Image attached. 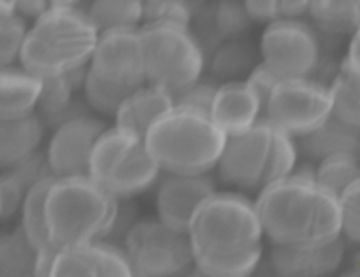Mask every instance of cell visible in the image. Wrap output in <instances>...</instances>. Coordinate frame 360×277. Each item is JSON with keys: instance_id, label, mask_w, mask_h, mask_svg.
<instances>
[{"instance_id": "f6af8a7d", "label": "cell", "mask_w": 360, "mask_h": 277, "mask_svg": "<svg viewBox=\"0 0 360 277\" xmlns=\"http://www.w3.org/2000/svg\"><path fill=\"white\" fill-rule=\"evenodd\" d=\"M0 220H2V201H0Z\"/></svg>"}, {"instance_id": "44dd1931", "label": "cell", "mask_w": 360, "mask_h": 277, "mask_svg": "<svg viewBox=\"0 0 360 277\" xmlns=\"http://www.w3.org/2000/svg\"><path fill=\"white\" fill-rule=\"evenodd\" d=\"M302 140V152L319 162L333 153H356L359 155V126L347 124L333 115L319 128L303 136Z\"/></svg>"}, {"instance_id": "2e32d148", "label": "cell", "mask_w": 360, "mask_h": 277, "mask_svg": "<svg viewBox=\"0 0 360 277\" xmlns=\"http://www.w3.org/2000/svg\"><path fill=\"white\" fill-rule=\"evenodd\" d=\"M345 258V242L333 240L323 246L272 244L270 264L276 273L285 277H323L337 271Z\"/></svg>"}, {"instance_id": "ee69618b", "label": "cell", "mask_w": 360, "mask_h": 277, "mask_svg": "<svg viewBox=\"0 0 360 277\" xmlns=\"http://www.w3.org/2000/svg\"><path fill=\"white\" fill-rule=\"evenodd\" d=\"M79 0H49V6H59V8H71Z\"/></svg>"}, {"instance_id": "5bb4252c", "label": "cell", "mask_w": 360, "mask_h": 277, "mask_svg": "<svg viewBox=\"0 0 360 277\" xmlns=\"http://www.w3.org/2000/svg\"><path fill=\"white\" fill-rule=\"evenodd\" d=\"M214 191L213 179L207 173H167L156 195L158 219L169 228L187 234L195 210Z\"/></svg>"}, {"instance_id": "ba28073f", "label": "cell", "mask_w": 360, "mask_h": 277, "mask_svg": "<svg viewBox=\"0 0 360 277\" xmlns=\"http://www.w3.org/2000/svg\"><path fill=\"white\" fill-rule=\"evenodd\" d=\"M124 254L138 277L181 276L195 266L189 236L160 219L140 220L128 230Z\"/></svg>"}, {"instance_id": "74e56055", "label": "cell", "mask_w": 360, "mask_h": 277, "mask_svg": "<svg viewBox=\"0 0 360 277\" xmlns=\"http://www.w3.org/2000/svg\"><path fill=\"white\" fill-rule=\"evenodd\" d=\"M26 189L20 185V181L6 172L4 175H0V201H2V220L10 219L18 207L24 201Z\"/></svg>"}, {"instance_id": "5b68a950", "label": "cell", "mask_w": 360, "mask_h": 277, "mask_svg": "<svg viewBox=\"0 0 360 277\" xmlns=\"http://www.w3.org/2000/svg\"><path fill=\"white\" fill-rule=\"evenodd\" d=\"M144 140L160 172L191 175L217 167L226 136L209 115L174 106L148 130Z\"/></svg>"}, {"instance_id": "d6a6232c", "label": "cell", "mask_w": 360, "mask_h": 277, "mask_svg": "<svg viewBox=\"0 0 360 277\" xmlns=\"http://www.w3.org/2000/svg\"><path fill=\"white\" fill-rule=\"evenodd\" d=\"M214 26L221 38H233L248 30L250 26V16L246 14L244 4L238 0H223L214 8Z\"/></svg>"}, {"instance_id": "e575fe53", "label": "cell", "mask_w": 360, "mask_h": 277, "mask_svg": "<svg viewBox=\"0 0 360 277\" xmlns=\"http://www.w3.org/2000/svg\"><path fill=\"white\" fill-rule=\"evenodd\" d=\"M214 95H217V86L211 83L195 81L193 85L185 86L172 96H174V106H187V108H193L205 115H211Z\"/></svg>"}, {"instance_id": "4fadbf2b", "label": "cell", "mask_w": 360, "mask_h": 277, "mask_svg": "<svg viewBox=\"0 0 360 277\" xmlns=\"http://www.w3.org/2000/svg\"><path fill=\"white\" fill-rule=\"evenodd\" d=\"M107 126L91 116H75L61 122L51 136L48 157L49 169L56 177L89 175V163L98 136Z\"/></svg>"}, {"instance_id": "b9f144b4", "label": "cell", "mask_w": 360, "mask_h": 277, "mask_svg": "<svg viewBox=\"0 0 360 277\" xmlns=\"http://www.w3.org/2000/svg\"><path fill=\"white\" fill-rule=\"evenodd\" d=\"M12 6L18 10V14L28 18H38L49 8V0H10Z\"/></svg>"}, {"instance_id": "8fae6325", "label": "cell", "mask_w": 360, "mask_h": 277, "mask_svg": "<svg viewBox=\"0 0 360 277\" xmlns=\"http://www.w3.org/2000/svg\"><path fill=\"white\" fill-rule=\"evenodd\" d=\"M272 130L270 120H258L244 134L226 138L217 163L224 183L238 189H262V177L272 146Z\"/></svg>"}, {"instance_id": "83f0119b", "label": "cell", "mask_w": 360, "mask_h": 277, "mask_svg": "<svg viewBox=\"0 0 360 277\" xmlns=\"http://www.w3.org/2000/svg\"><path fill=\"white\" fill-rule=\"evenodd\" d=\"M83 86H85V96H87L89 105L101 115L108 116H117L118 108L124 103V98L136 89V86L132 89V86L112 83L105 77L97 75L93 69H87L85 79H83Z\"/></svg>"}, {"instance_id": "484cf974", "label": "cell", "mask_w": 360, "mask_h": 277, "mask_svg": "<svg viewBox=\"0 0 360 277\" xmlns=\"http://www.w3.org/2000/svg\"><path fill=\"white\" fill-rule=\"evenodd\" d=\"M329 95L331 115L347 124L360 126V75L341 67L329 86Z\"/></svg>"}, {"instance_id": "f35d334b", "label": "cell", "mask_w": 360, "mask_h": 277, "mask_svg": "<svg viewBox=\"0 0 360 277\" xmlns=\"http://www.w3.org/2000/svg\"><path fill=\"white\" fill-rule=\"evenodd\" d=\"M244 10L252 22H264L270 24L280 18L278 12V0H243Z\"/></svg>"}, {"instance_id": "7a4b0ae2", "label": "cell", "mask_w": 360, "mask_h": 277, "mask_svg": "<svg viewBox=\"0 0 360 277\" xmlns=\"http://www.w3.org/2000/svg\"><path fill=\"white\" fill-rule=\"evenodd\" d=\"M254 207L272 244L323 246L341 238L339 197L315 181V172L293 169L266 185Z\"/></svg>"}, {"instance_id": "ac0fdd59", "label": "cell", "mask_w": 360, "mask_h": 277, "mask_svg": "<svg viewBox=\"0 0 360 277\" xmlns=\"http://www.w3.org/2000/svg\"><path fill=\"white\" fill-rule=\"evenodd\" d=\"M174 108V96L154 85L136 86L117 112V126L146 138L148 130Z\"/></svg>"}, {"instance_id": "1f68e13d", "label": "cell", "mask_w": 360, "mask_h": 277, "mask_svg": "<svg viewBox=\"0 0 360 277\" xmlns=\"http://www.w3.org/2000/svg\"><path fill=\"white\" fill-rule=\"evenodd\" d=\"M193 18V10L187 0H152L144 2V20L146 22H162L189 28Z\"/></svg>"}, {"instance_id": "bcb514c9", "label": "cell", "mask_w": 360, "mask_h": 277, "mask_svg": "<svg viewBox=\"0 0 360 277\" xmlns=\"http://www.w3.org/2000/svg\"><path fill=\"white\" fill-rule=\"evenodd\" d=\"M144 2H152V0H144Z\"/></svg>"}, {"instance_id": "4dcf8cb0", "label": "cell", "mask_w": 360, "mask_h": 277, "mask_svg": "<svg viewBox=\"0 0 360 277\" xmlns=\"http://www.w3.org/2000/svg\"><path fill=\"white\" fill-rule=\"evenodd\" d=\"M73 79L71 75H59V77H46L41 79V95H39L38 106L46 118L61 116L65 110H69V101L73 93Z\"/></svg>"}, {"instance_id": "d4e9b609", "label": "cell", "mask_w": 360, "mask_h": 277, "mask_svg": "<svg viewBox=\"0 0 360 277\" xmlns=\"http://www.w3.org/2000/svg\"><path fill=\"white\" fill-rule=\"evenodd\" d=\"M56 177H46L36 185H32L22 201V230L26 232L28 240L36 246L41 248L49 244L48 226H46V197H48L49 187L53 185Z\"/></svg>"}, {"instance_id": "f1b7e54d", "label": "cell", "mask_w": 360, "mask_h": 277, "mask_svg": "<svg viewBox=\"0 0 360 277\" xmlns=\"http://www.w3.org/2000/svg\"><path fill=\"white\" fill-rule=\"evenodd\" d=\"M26 36V22L10 0H0V67L14 63Z\"/></svg>"}, {"instance_id": "60d3db41", "label": "cell", "mask_w": 360, "mask_h": 277, "mask_svg": "<svg viewBox=\"0 0 360 277\" xmlns=\"http://www.w3.org/2000/svg\"><path fill=\"white\" fill-rule=\"evenodd\" d=\"M342 69L351 71V73H356L360 75V34L359 30L351 34V44H349V51L342 59Z\"/></svg>"}, {"instance_id": "836d02e7", "label": "cell", "mask_w": 360, "mask_h": 277, "mask_svg": "<svg viewBox=\"0 0 360 277\" xmlns=\"http://www.w3.org/2000/svg\"><path fill=\"white\" fill-rule=\"evenodd\" d=\"M341 236L351 242L360 240V179L339 193Z\"/></svg>"}, {"instance_id": "8992f818", "label": "cell", "mask_w": 360, "mask_h": 277, "mask_svg": "<svg viewBox=\"0 0 360 277\" xmlns=\"http://www.w3.org/2000/svg\"><path fill=\"white\" fill-rule=\"evenodd\" d=\"M160 167L148 152L146 140L132 130L105 128L93 148L89 177L117 199L134 197L156 183Z\"/></svg>"}, {"instance_id": "7bdbcfd3", "label": "cell", "mask_w": 360, "mask_h": 277, "mask_svg": "<svg viewBox=\"0 0 360 277\" xmlns=\"http://www.w3.org/2000/svg\"><path fill=\"white\" fill-rule=\"evenodd\" d=\"M311 0H278L280 18H297L309 10Z\"/></svg>"}, {"instance_id": "f546056e", "label": "cell", "mask_w": 360, "mask_h": 277, "mask_svg": "<svg viewBox=\"0 0 360 277\" xmlns=\"http://www.w3.org/2000/svg\"><path fill=\"white\" fill-rule=\"evenodd\" d=\"M295 162H297V150H295L293 138L274 126L272 146H270V155H268L266 172L262 177V187L274 181H280L290 173H293Z\"/></svg>"}, {"instance_id": "4316f807", "label": "cell", "mask_w": 360, "mask_h": 277, "mask_svg": "<svg viewBox=\"0 0 360 277\" xmlns=\"http://www.w3.org/2000/svg\"><path fill=\"white\" fill-rule=\"evenodd\" d=\"M360 179V163L356 153H333L319 162L315 181L339 197L342 189Z\"/></svg>"}, {"instance_id": "ab89813d", "label": "cell", "mask_w": 360, "mask_h": 277, "mask_svg": "<svg viewBox=\"0 0 360 277\" xmlns=\"http://www.w3.org/2000/svg\"><path fill=\"white\" fill-rule=\"evenodd\" d=\"M59 248L56 244H46L36 252V268H34V276L36 277H49L53 271V264L58 258Z\"/></svg>"}, {"instance_id": "3957f363", "label": "cell", "mask_w": 360, "mask_h": 277, "mask_svg": "<svg viewBox=\"0 0 360 277\" xmlns=\"http://www.w3.org/2000/svg\"><path fill=\"white\" fill-rule=\"evenodd\" d=\"M98 32L85 12L75 6H49L26 30L20 63L32 75L46 79L83 69L91 61Z\"/></svg>"}, {"instance_id": "ffe728a7", "label": "cell", "mask_w": 360, "mask_h": 277, "mask_svg": "<svg viewBox=\"0 0 360 277\" xmlns=\"http://www.w3.org/2000/svg\"><path fill=\"white\" fill-rule=\"evenodd\" d=\"M41 95V79L26 69L0 67V120L32 115Z\"/></svg>"}, {"instance_id": "603a6c76", "label": "cell", "mask_w": 360, "mask_h": 277, "mask_svg": "<svg viewBox=\"0 0 360 277\" xmlns=\"http://www.w3.org/2000/svg\"><path fill=\"white\" fill-rule=\"evenodd\" d=\"M97 32L136 28L144 20V0H93L87 12Z\"/></svg>"}, {"instance_id": "277c9868", "label": "cell", "mask_w": 360, "mask_h": 277, "mask_svg": "<svg viewBox=\"0 0 360 277\" xmlns=\"http://www.w3.org/2000/svg\"><path fill=\"white\" fill-rule=\"evenodd\" d=\"M120 217L118 199L89 175L56 177L46 197V226L58 248L108 236Z\"/></svg>"}, {"instance_id": "9a60e30c", "label": "cell", "mask_w": 360, "mask_h": 277, "mask_svg": "<svg viewBox=\"0 0 360 277\" xmlns=\"http://www.w3.org/2000/svg\"><path fill=\"white\" fill-rule=\"evenodd\" d=\"M53 277H128L132 268L124 250L93 240L85 244L59 248Z\"/></svg>"}, {"instance_id": "e0dca14e", "label": "cell", "mask_w": 360, "mask_h": 277, "mask_svg": "<svg viewBox=\"0 0 360 277\" xmlns=\"http://www.w3.org/2000/svg\"><path fill=\"white\" fill-rule=\"evenodd\" d=\"M260 112L262 105L246 83L231 81L226 85L217 86L209 116L226 138H233L250 130L260 120Z\"/></svg>"}, {"instance_id": "7402d4cb", "label": "cell", "mask_w": 360, "mask_h": 277, "mask_svg": "<svg viewBox=\"0 0 360 277\" xmlns=\"http://www.w3.org/2000/svg\"><path fill=\"white\" fill-rule=\"evenodd\" d=\"M36 252L26 232L18 226L10 232H0V277L34 276Z\"/></svg>"}, {"instance_id": "6da1fadb", "label": "cell", "mask_w": 360, "mask_h": 277, "mask_svg": "<svg viewBox=\"0 0 360 277\" xmlns=\"http://www.w3.org/2000/svg\"><path fill=\"white\" fill-rule=\"evenodd\" d=\"M193 268L209 277H246L262 259V224L252 201L217 193L195 210L187 226Z\"/></svg>"}, {"instance_id": "d590c367", "label": "cell", "mask_w": 360, "mask_h": 277, "mask_svg": "<svg viewBox=\"0 0 360 277\" xmlns=\"http://www.w3.org/2000/svg\"><path fill=\"white\" fill-rule=\"evenodd\" d=\"M248 46H243V44H231V46H224V49H221L217 53V58L213 61V71L217 75L221 77H231L240 73L243 69H246L250 65V51H248Z\"/></svg>"}, {"instance_id": "cb8c5ba5", "label": "cell", "mask_w": 360, "mask_h": 277, "mask_svg": "<svg viewBox=\"0 0 360 277\" xmlns=\"http://www.w3.org/2000/svg\"><path fill=\"white\" fill-rule=\"evenodd\" d=\"M307 12L329 34H352L359 30L360 0H311Z\"/></svg>"}, {"instance_id": "9c48e42d", "label": "cell", "mask_w": 360, "mask_h": 277, "mask_svg": "<svg viewBox=\"0 0 360 277\" xmlns=\"http://www.w3.org/2000/svg\"><path fill=\"white\" fill-rule=\"evenodd\" d=\"M266 120L292 138H303L331 116L329 86L309 77L280 79L264 106Z\"/></svg>"}, {"instance_id": "d6986e66", "label": "cell", "mask_w": 360, "mask_h": 277, "mask_svg": "<svg viewBox=\"0 0 360 277\" xmlns=\"http://www.w3.org/2000/svg\"><path fill=\"white\" fill-rule=\"evenodd\" d=\"M41 136L44 124L34 112L0 120V172H8L36 152Z\"/></svg>"}, {"instance_id": "52a82bcc", "label": "cell", "mask_w": 360, "mask_h": 277, "mask_svg": "<svg viewBox=\"0 0 360 277\" xmlns=\"http://www.w3.org/2000/svg\"><path fill=\"white\" fill-rule=\"evenodd\" d=\"M140 32L146 83L169 95L193 85L203 73V49L191 30L176 24L146 22Z\"/></svg>"}, {"instance_id": "7c38bea8", "label": "cell", "mask_w": 360, "mask_h": 277, "mask_svg": "<svg viewBox=\"0 0 360 277\" xmlns=\"http://www.w3.org/2000/svg\"><path fill=\"white\" fill-rule=\"evenodd\" d=\"M89 69L112 83L140 86L146 83L142 39L136 28L101 32Z\"/></svg>"}, {"instance_id": "8d00e7d4", "label": "cell", "mask_w": 360, "mask_h": 277, "mask_svg": "<svg viewBox=\"0 0 360 277\" xmlns=\"http://www.w3.org/2000/svg\"><path fill=\"white\" fill-rule=\"evenodd\" d=\"M278 81H280V77L276 75L272 69L268 67L266 63H258V65L250 71V75H248V79H246L244 83H246V86L256 95V98L260 101V105H262L264 110V106H266L268 98L272 95L274 86L278 85Z\"/></svg>"}, {"instance_id": "30bf717a", "label": "cell", "mask_w": 360, "mask_h": 277, "mask_svg": "<svg viewBox=\"0 0 360 277\" xmlns=\"http://www.w3.org/2000/svg\"><path fill=\"white\" fill-rule=\"evenodd\" d=\"M260 51L262 63L280 79L309 77L321 58L315 30L297 18H278L270 22L260 41Z\"/></svg>"}]
</instances>
